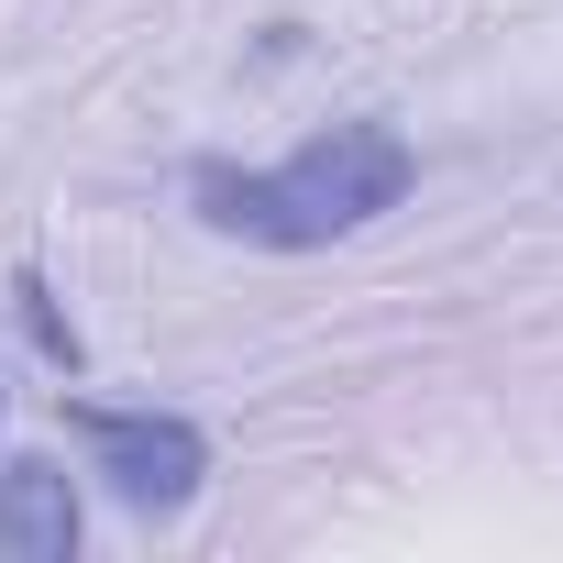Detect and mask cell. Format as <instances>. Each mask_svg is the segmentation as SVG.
<instances>
[{"mask_svg": "<svg viewBox=\"0 0 563 563\" xmlns=\"http://www.w3.org/2000/svg\"><path fill=\"white\" fill-rule=\"evenodd\" d=\"M67 431L89 442V475L144 508V519H177L210 475V431L188 409H100V398H67Z\"/></svg>", "mask_w": 563, "mask_h": 563, "instance_id": "cell-2", "label": "cell"}, {"mask_svg": "<svg viewBox=\"0 0 563 563\" xmlns=\"http://www.w3.org/2000/svg\"><path fill=\"white\" fill-rule=\"evenodd\" d=\"M0 552H12V563H67L78 552V486H67V464H45V453L0 464Z\"/></svg>", "mask_w": 563, "mask_h": 563, "instance_id": "cell-3", "label": "cell"}, {"mask_svg": "<svg viewBox=\"0 0 563 563\" xmlns=\"http://www.w3.org/2000/svg\"><path fill=\"white\" fill-rule=\"evenodd\" d=\"M12 299H23V332H34V343H45V354H56L67 376H78V332L56 321V299H45V276H23V288H12Z\"/></svg>", "mask_w": 563, "mask_h": 563, "instance_id": "cell-4", "label": "cell"}, {"mask_svg": "<svg viewBox=\"0 0 563 563\" xmlns=\"http://www.w3.org/2000/svg\"><path fill=\"white\" fill-rule=\"evenodd\" d=\"M409 177H420V155L398 144V122H332L299 155H276V166H199L188 199L232 243L321 254V243H354L365 221H387L409 199Z\"/></svg>", "mask_w": 563, "mask_h": 563, "instance_id": "cell-1", "label": "cell"}]
</instances>
